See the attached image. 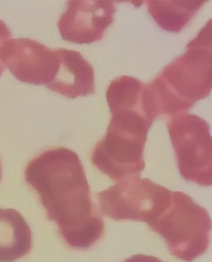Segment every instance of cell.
Here are the masks:
<instances>
[{"label": "cell", "instance_id": "5bb4252c", "mask_svg": "<svg viewBox=\"0 0 212 262\" xmlns=\"http://www.w3.org/2000/svg\"><path fill=\"white\" fill-rule=\"evenodd\" d=\"M5 42V36L4 33H3V31L0 30V50H1V48L4 45V43ZM5 66L4 64H3L2 62L1 61V60H0V76H1V75L3 73V71L5 70Z\"/></svg>", "mask_w": 212, "mask_h": 262}, {"label": "cell", "instance_id": "8fae6325", "mask_svg": "<svg viewBox=\"0 0 212 262\" xmlns=\"http://www.w3.org/2000/svg\"><path fill=\"white\" fill-rule=\"evenodd\" d=\"M207 0L147 2L149 13L160 28L171 33H179L201 9Z\"/></svg>", "mask_w": 212, "mask_h": 262}, {"label": "cell", "instance_id": "7c38bea8", "mask_svg": "<svg viewBox=\"0 0 212 262\" xmlns=\"http://www.w3.org/2000/svg\"><path fill=\"white\" fill-rule=\"evenodd\" d=\"M145 86L144 83L135 77L122 76L114 78L106 92V99L111 113L133 110L145 115L143 107Z\"/></svg>", "mask_w": 212, "mask_h": 262}, {"label": "cell", "instance_id": "30bf717a", "mask_svg": "<svg viewBox=\"0 0 212 262\" xmlns=\"http://www.w3.org/2000/svg\"><path fill=\"white\" fill-rule=\"evenodd\" d=\"M32 232L18 211L0 207V262H14L30 253Z\"/></svg>", "mask_w": 212, "mask_h": 262}, {"label": "cell", "instance_id": "4fadbf2b", "mask_svg": "<svg viewBox=\"0 0 212 262\" xmlns=\"http://www.w3.org/2000/svg\"><path fill=\"white\" fill-rule=\"evenodd\" d=\"M123 262H164L159 258L151 255L137 254L131 256Z\"/></svg>", "mask_w": 212, "mask_h": 262}, {"label": "cell", "instance_id": "52a82bcc", "mask_svg": "<svg viewBox=\"0 0 212 262\" xmlns=\"http://www.w3.org/2000/svg\"><path fill=\"white\" fill-rule=\"evenodd\" d=\"M0 60L19 81L46 86L58 71L57 50H51L35 40L10 39L0 50Z\"/></svg>", "mask_w": 212, "mask_h": 262}, {"label": "cell", "instance_id": "277c9868", "mask_svg": "<svg viewBox=\"0 0 212 262\" xmlns=\"http://www.w3.org/2000/svg\"><path fill=\"white\" fill-rule=\"evenodd\" d=\"M148 226L164 238L171 255L185 261L204 254L210 244L207 210L183 192L172 191L170 205Z\"/></svg>", "mask_w": 212, "mask_h": 262}, {"label": "cell", "instance_id": "3957f363", "mask_svg": "<svg viewBox=\"0 0 212 262\" xmlns=\"http://www.w3.org/2000/svg\"><path fill=\"white\" fill-rule=\"evenodd\" d=\"M111 114L107 132L94 147L91 162L114 181L139 177L145 168L144 150L153 122L136 111Z\"/></svg>", "mask_w": 212, "mask_h": 262}, {"label": "cell", "instance_id": "9c48e42d", "mask_svg": "<svg viewBox=\"0 0 212 262\" xmlns=\"http://www.w3.org/2000/svg\"><path fill=\"white\" fill-rule=\"evenodd\" d=\"M56 50L59 57L58 71L47 88L68 99L96 93L93 66L79 52Z\"/></svg>", "mask_w": 212, "mask_h": 262}, {"label": "cell", "instance_id": "9a60e30c", "mask_svg": "<svg viewBox=\"0 0 212 262\" xmlns=\"http://www.w3.org/2000/svg\"><path fill=\"white\" fill-rule=\"evenodd\" d=\"M2 175V168L1 162H0V182H1Z\"/></svg>", "mask_w": 212, "mask_h": 262}, {"label": "cell", "instance_id": "8992f818", "mask_svg": "<svg viewBox=\"0 0 212 262\" xmlns=\"http://www.w3.org/2000/svg\"><path fill=\"white\" fill-rule=\"evenodd\" d=\"M166 125L180 174L200 186H211L210 125L196 115L186 113L171 117Z\"/></svg>", "mask_w": 212, "mask_h": 262}, {"label": "cell", "instance_id": "6da1fadb", "mask_svg": "<svg viewBox=\"0 0 212 262\" xmlns=\"http://www.w3.org/2000/svg\"><path fill=\"white\" fill-rule=\"evenodd\" d=\"M25 177L68 246L87 249L101 238L104 221L91 200L84 166L75 151L59 147L42 152L29 161Z\"/></svg>", "mask_w": 212, "mask_h": 262}, {"label": "cell", "instance_id": "7a4b0ae2", "mask_svg": "<svg viewBox=\"0 0 212 262\" xmlns=\"http://www.w3.org/2000/svg\"><path fill=\"white\" fill-rule=\"evenodd\" d=\"M187 50L148 83L160 112L173 117L186 114L211 91V19L187 45Z\"/></svg>", "mask_w": 212, "mask_h": 262}, {"label": "cell", "instance_id": "ba28073f", "mask_svg": "<svg viewBox=\"0 0 212 262\" xmlns=\"http://www.w3.org/2000/svg\"><path fill=\"white\" fill-rule=\"evenodd\" d=\"M116 8L108 0H71L57 26L62 38L76 44H91L104 37L114 21Z\"/></svg>", "mask_w": 212, "mask_h": 262}, {"label": "cell", "instance_id": "5b68a950", "mask_svg": "<svg viewBox=\"0 0 212 262\" xmlns=\"http://www.w3.org/2000/svg\"><path fill=\"white\" fill-rule=\"evenodd\" d=\"M172 191L149 178L119 181L96 194L102 214L114 221L153 223L170 205Z\"/></svg>", "mask_w": 212, "mask_h": 262}]
</instances>
